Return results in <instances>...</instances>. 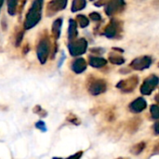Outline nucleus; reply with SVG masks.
I'll return each instance as SVG.
<instances>
[{
  "label": "nucleus",
  "mask_w": 159,
  "mask_h": 159,
  "mask_svg": "<svg viewBox=\"0 0 159 159\" xmlns=\"http://www.w3.org/2000/svg\"><path fill=\"white\" fill-rule=\"evenodd\" d=\"M156 131L159 133V122H157V123L156 124Z\"/></svg>",
  "instance_id": "obj_28"
},
{
  "label": "nucleus",
  "mask_w": 159,
  "mask_h": 159,
  "mask_svg": "<svg viewBox=\"0 0 159 159\" xmlns=\"http://www.w3.org/2000/svg\"><path fill=\"white\" fill-rule=\"evenodd\" d=\"M159 78L157 75H151L148 78H146L141 88V91L143 94H150L152 90L155 89V88L158 85Z\"/></svg>",
  "instance_id": "obj_7"
},
{
  "label": "nucleus",
  "mask_w": 159,
  "mask_h": 159,
  "mask_svg": "<svg viewBox=\"0 0 159 159\" xmlns=\"http://www.w3.org/2000/svg\"><path fill=\"white\" fill-rule=\"evenodd\" d=\"M69 52L73 57L80 56L84 54L88 49V41L85 38H79L73 40L68 45Z\"/></svg>",
  "instance_id": "obj_4"
},
{
  "label": "nucleus",
  "mask_w": 159,
  "mask_h": 159,
  "mask_svg": "<svg viewBox=\"0 0 159 159\" xmlns=\"http://www.w3.org/2000/svg\"><path fill=\"white\" fill-rule=\"evenodd\" d=\"M68 0H52L48 5V13L54 15L55 13L64 9L67 6Z\"/></svg>",
  "instance_id": "obj_8"
},
{
  "label": "nucleus",
  "mask_w": 159,
  "mask_h": 159,
  "mask_svg": "<svg viewBox=\"0 0 159 159\" xmlns=\"http://www.w3.org/2000/svg\"><path fill=\"white\" fill-rule=\"evenodd\" d=\"M18 0H7V12L9 15L13 16L16 13Z\"/></svg>",
  "instance_id": "obj_19"
},
{
  "label": "nucleus",
  "mask_w": 159,
  "mask_h": 159,
  "mask_svg": "<svg viewBox=\"0 0 159 159\" xmlns=\"http://www.w3.org/2000/svg\"><path fill=\"white\" fill-rule=\"evenodd\" d=\"M86 5H87V1L86 0H74L73 3H72L71 10H72V12L80 11V10L85 8Z\"/></svg>",
  "instance_id": "obj_15"
},
{
  "label": "nucleus",
  "mask_w": 159,
  "mask_h": 159,
  "mask_svg": "<svg viewBox=\"0 0 159 159\" xmlns=\"http://www.w3.org/2000/svg\"><path fill=\"white\" fill-rule=\"evenodd\" d=\"M152 114L154 115V117H159V107L157 106H152Z\"/></svg>",
  "instance_id": "obj_25"
},
{
  "label": "nucleus",
  "mask_w": 159,
  "mask_h": 159,
  "mask_svg": "<svg viewBox=\"0 0 159 159\" xmlns=\"http://www.w3.org/2000/svg\"><path fill=\"white\" fill-rule=\"evenodd\" d=\"M146 106V102L143 99H137L132 104H131V109L135 112H140L142 111L144 107Z\"/></svg>",
  "instance_id": "obj_16"
},
{
  "label": "nucleus",
  "mask_w": 159,
  "mask_h": 159,
  "mask_svg": "<svg viewBox=\"0 0 159 159\" xmlns=\"http://www.w3.org/2000/svg\"><path fill=\"white\" fill-rule=\"evenodd\" d=\"M89 18L93 21H100V20H102V16L98 12H91L89 14Z\"/></svg>",
  "instance_id": "obj_20"
},
{
  "label": "nucleus",
  "mask_w": 159,
  "mask_h": 159,
  "mask_svg": "<svg viewBox=\"0 0 159 159\" xmlns=\"http://www.w3.org/2000/svg\"><path fill=\"white\" fill-rule=\"evenodd\" d=\"M77 36V25L76 21L74 20H70L69 21V29H68V38L70 41H73Z\"/></svg>",
  "instance_id": "obj_13"
},
{
  "label": "nucleus",
  "mask_w": 159,
  "mask_h": 159,
  "mask_svg": "<svg viewBox=\"0 0 159 159\" xmlns=\"http://www.w3.org/2000/svg\"><path fill=\"white\" fill-rule=\"evenodd\" d=\"M139 82V78L137 76H132L127 80H124V81H121L117 87L118 88H121L122 90H125V91H129V90H132L136 85L138 84Z\"/></svg>",
  "instance_id": "obj_10"
},
{
  "label": "nucleus",
  "mask_w": 159,
  "mask_h": 159,
  "mask_svg": "<svg viewBox=\"0 0 159 159\" xmlns=\"http://www.w3.org/2000/svg\"><path fill=\"white\" fill-rule=\"evenodd\" d=\"M22 38H23V33L20 32V33H19V34H17V36H16V45H17V46H19V45L20 44Z\"/></svg>",
  "instance_id": "obj_26"
},
{
  "label": "nucleus",
  "mask_w": 159,
  "mask_h": 159,
  "mask_svg": "<svg viewBox=\"0 0 159 159\" xmlns=\"http://www.w3.org/2000/svg\"><path fill=\"white\" fill-rule=\"evenodd\" d=\"M104 11L107 16H114L124 11L126 7L125 0H109L104 5Z\"/></svg>",
  "instance_id": "obj_5"
},
{
  "label": "nucleus",
  "mask_w": 159,
  "mask_h": 159,
  "mask_svg": "<svg viewBox=\"0 0 159 159\" xmlns=\"http://www.w3.org/2000/svg\"><path fill=\"white\" fill-rule=\"evenodd\" d=\"M49 51H50V42L48 37L44 36L38 43L37 48H36V54H37V58L38 61H40L41 64L46 63L48 55H49Z\"/></svg>",
  "instance_id": "obj_3"
},
{
  "label": "nucleus",
  "mask_w": 159,
  "mask_h": 159,
  "mask_svg": "<svg viewBox=\"0 0 159 159\" xmlns=\"http://www.w3.org/2000/svg\"><path fill=\"white\" fill-rule=\"evenodd\" d=\"M35 128H36L37 129H40V130L43 131V132L47 131L46 124H45V122H43V121H37V122L35 123Z\"/></svg>",
  "instance_id": "obj_22"
},
{
  "label": "nucleus",
  "mask_w": 159,
  "mask_h": 159,
  "mask_svg": "<svg viewBox=\"0 0 159 159\" xmlns=\"http://www.w3.org/2000/svg\"><path fill=\"white\" fill-rule=\"evenodd\" d=\"M67 120L70 122V123H72V124H75V125H79L80 124V121H79V119L75 116V115H70L68 117H67Z\"/></svg>",
  "instance_id": "obj_21"
},
{
  "label": "nucleus",
  "mask_w": 159,
  "mask_h": 159,
  "mask_svg": "<svg viewBox=\"0 0 159 159\" xmlns=\"http://www.w3.org/2000/svg\"><path fill=\"white\" fill-rule=\"evenodd\" d=\"M91 1H93V0H91Z\"/></svg>",
  "instance_id": "obj_31"
},
{
  "label": "nucleus",
  "mask_w": 159,
  "mask_h": 159,
  "mask_svg": "<svg viewBox=\"0 0 159 159\" xmlns=\"http://www.w3.org/2000/svg\"><path fill=\"white\" fill-rule=\"evenodd\" d=\"M108 1H109V0H99L98 2H96V3H95V5H96L97 7H101V6L105 5Z\"/></svg>",
  "instance_id": "obj_27"
},
{
  "label": "nucleus",
  "mask_w": 159,
  "mask_h": 159,
  "mask_svg": "<svg viewBox=\"0 0 159 159\" xmlns=\"http://www.w3.org/2000/svg\"><path fill=\"white\" fill-rule=\"evenodd\" d=\"M61 24H62V20L61 19H57L53 24H52V34L56 39H58L61 35Z\"/></svg>",
  "instance_id": "obj_14"
},
{
  "label": "nucleus",
  "mask_w": 159,
  "mask_h": 159,
  "mask_svg": "<svg viewBox=\"0 0 159 159\" xmlns=\"http://www.w3.org/2000/svg\"><path fill=\"white\" fill-rule=\"evenodd\" d=\"M82 155H83V152H78V153H76V154H75V155H73V156L69 157L68 158H64V159H80V157H82ZM52 159H63V158L53 157Z\"/></svg>",
  "instance_id": "obj_23"
},
{
  "label": "nucleus",
  "mask_w": 159,
  "mask_h": 159,
  "mask_svg": "<svg viewBox=\"0 0 159 159\" xmlns=\"http://www.w3.org/2000/svg\"><path fill=\"white\" fill-rule=\"evenodd\" d=\"M89 65L94 67V68H102L106 65L107 61L102 58V57H98V56H90L89 60Z\"/></svg>",
  "instance_id": "obj_12"
},
{
  "label": "nucleus",
  "mask_w": 159,
  "mask_h": 159,
  "mask_svg": "<svg viewBox=\"0 0 159 159\" xmlns=\"http://www.w3.org/2000/svg\"><path fill=\"white\" fill-rule=\"evenodd\" d=\"M109 61L113 64H117V65L123 64L125 62V59L122 56H120L118 54H116V53H111L109 55Z\"/></svg>",
  "instance_id": "obj_17"
},
{
  "label": "nucleus",
  "mask_w": 159,
  "mask_h": 159,
  "mask_svg": "<svg viewBox=\"0 0 159 159\" xmlns=\"http://www.w3.org/2000/svg\"><path fill=\"white\" fill-rule=\"evenodd\" d=\"M123 32V21L118 19H112L110 22L105 26L102 34L107 38L115 39L121 36Z\"/></svg>",
  "instance_id": "obj_2"
},
{
  "label": "nucleus",
  "mask_w": 159,
  "mask_h": 159,
  "mask_svg": "<svg viewBox=\"0 0 159 159\" xmlns=\"http://www.w3.org/2000/svg\"><path fill=\"white\" fill-rule=\"evenodd\" d=\"M152 61L153 60L150 56H142V57L134 59L129 64V66L134 70L142 71V70L149 68L150 65L152 64Z\"/></svg>",
  "instance_id": "obj_6"
},
{
  "label": "nucleus",
  "mask_w": 159,
  "mask_h": 159,
  "mask_svg": "<svg viewBox=\"0 0 159 159\" xmlns=\"http://www.w3.org/2000/svg\"><path fill=\"white\" fill-rule=\"evenodd\" d=\"M105 89H106V84L103 80H101V79L94 80L93 82L90 83L89 87V91L92 95H99L104 92Z\"/></svg>",
  "instance_id": "obj_9"
},
{
  "label": "nucleus",
  "mask_w": 159,
  "mask_h": 159,
  "mask_svg": "<svg viewBox=\"0 0 159 159\" xmlns=\"http://www.w3.org/2000/svg\"><path fill=\"white\" fill-rule=\"evenodd\" d=\"M34 113H36L37 115H39V116H41V114L43 113V114H46V112L41 108V106H39V105H36L34 108Z\"/></svg>",
  "instance_id": "obj_24"
},
{
  "label": "nucleus",
  "mask_w": 159,
  "mask_h": 159,
  "mask_svg": "<svg viewBox=\"0 0 159 159\" xmlns=\"http://www.w3.org/2000/svg\"><path fill=\"white\" fill-rule=\"evenodd\" d=\"M71 68L75 74H81L87 69V62L83 58H78L72 62Z\"/></svg>",
  "instance_id": "obj_11"
},
{
  "label": "nucleus",
  "mask_w": 159,
  "mask_h": 159,
  "mask_svg": "<svg viewBox=\"0 0 159 159\" xmlns=\"http://www.w3.org/2000/svg\"><path fill=\"white\" fill-rule=\"evenodd\" d=\"M158 66H159V63H158Z\"/></svg>",
  "instance_id": "obj_30"
},
{
  "label": "nucleus",
  "mask_w": 159,
  "mask_h": 159,
  "mask_svg": "<svg viewBox=\"0 0 159 159\" xmlns=\"http://www.w3.org/2000/svg\"><path fill=\"white\" fill-rule=\"evenodd\" d=\"M76 21L79 23L81 28H86L89 24V20L85 15H82V14H79L76 16Z\"/></svg>",
  "instance_id": "obj_18"
},
{
  "label": "nucleus",
  "mask_w": 159,
  "mask_h": 159,
  "mask_svg": "<svg viewBox=\"0 0 159 159\" xmlns=\"http://www.w3.org/2000/svg\"><path fill=\"white\" fill-rule=\"evenodd\" d=\"M3 1H4V0H0V9H1V7H2V5H3Z\"/></svg>",
  "instance_id": "obj_29"
},
{
  "label": "nucleus",
  "mask_w": 159,
  "mask_h": 159,
  "mask_svg": "<svg viewBox=\"0 0 159 159\" xmlns=\"http://www.w3.org/2000/svg\"><path fill=\"white\" fill-rule=\"evenodd\" d=\"M43 8V0H34L30 9L26 14L24 20V29L29 30L34 27L41 20Z\"/></svg>",
  "instance_id": "obj_1"
}]
</instances>
